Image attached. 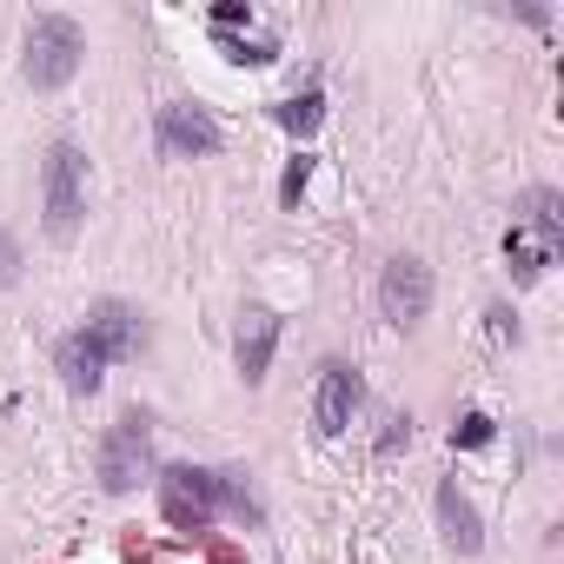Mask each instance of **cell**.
<instances>
[{"label": "cell", "mask_w": 564, "mask_h": 564, "mask_svg": "<svg viewBox=\"0 0 564 564\" xmlns=\"http://www.w3.org/2000/svg\"><path fill=\"white\" fill-rule=\"evenodd\" d=\"M438 524H445V538H452V544H458L465 557H471V551L485 544V531H478V511H471V498H465V491H458L452 478L438 485Z\"/></svg>", "instance_id": "cell-11"}, {"label": "cell", "mask_w": 564, "mask_h": 564, "mask_svg": "<svg viewBox=\"0 0 564 564\" xmlns=\"http://www.w3.org/2000/svg\"><path fill=\"white\" fill-rule=\"evenodd\" d=\"M87 219V153L74 140H61L47 153V232L54 239H74Z\"/></svg>", "instance_id": "cell-4"}, {"label": "cell", "mask_w": 564, "mask_h": 564, "mask_svg": "<svg viewBox=\"0 0 564 564\" xmlns=\"http://www.w3.org/2000/svg\"><path fill=\"white\" fill-rule=\"evenodd\" d=\"M54 366H61L67 392H100V379H107V359H100V346L87 333H67L61 352H54Z\"/></svg>", "instance_id": "cell-10"}, {"label": "cell", "mask_w": 564, "mask_h": 564, "mask_svg": "<svg viewBox=\"0 0 564 564\" xmlns=\"http://www.w3.org/2000/svg\"><path fill=\"white\" fill-rule=\"evenodd\" d=\"M160 147L166 153H219V120L193 100H173V107H160Z\"/></svg>", "instance_id": "cell-6"}, {"label": "cell", "mask_w": 564, "mask_h": 564, "mask_svg": "<svg viewBox=\"0 0 564 564\" xmlns=\"http://www.w3.org/2000/svg\"><path fill=\"white\" fill-rule=\"evenodd\" d=\"M319 120H326V100H319V94H300V100L279 107V127H286V133H313Z\"/></svg>", "instance_id": "cell-13"}, {"label": "cell", "mask_w": 564, "mask_h": 564, "mask_svg": "<svg viewBox=\"0 0 564 564\" xmlns=\"http://www.w3.org/2000/svg\"><path fill=\"white\" fill-rule=\"evenodd\" d=\"M80 333L100 346V359H107V366L140 352V313H133L127 300H100V306L87 313V326H80Z\"/></svg>", "instance_id": "cell-7"}, {"label": "cell", "mask_w": 564, "mask_h": 564, "mask_svg": "<svg viewBox=\"0 0 564 564\" xmlns=\"http://www.w3.org/2000/svg\"><path fill=\"white\" fill-rule=\"evenodd\" d=\"M452 445H491V419H485V412H471V419L452 432Z\"/></svg>", "instance_id": "cell-16"}, {"label": "cell", "mask_w": 564, "mask_h": 564, "mask_svg": "<svg viewBox=\"0 0 564 564\" xmlns=\"http://www.w3.org/2000/svg\"><path fill=\"white\" fill-rule=\"evenodd\" d=\"M14 265H21V252H14V239H8V232H0V286L14 279Z\"/></svg>", "instance_id": "cell-17"}, {"label": "cell", "mask_w": 564, "mask_h": 564, "mask_svg": "<svg viewBox=\"0 0 564 564\" xmlns=\"http://www.w3.org/2000/svg\"><path fill=\"white\" fill-rule=\"evenodd\" d=\"M213 21H219V28H239V21H252V8H239V0H226V8H213Z\"/></svg>", "instance_id": "cell-18"}, {"label": "cell", "mask_w": 564, "mask_h": 564, "mask_svg": "<svg viewBox=\"0 0 564 564\" xmlns=\"http://www.w3.org/2000/svg\"><path fill=\"white\" fill-rule=\"evenodd\" d=\"M219 47H226V61H246V67H265L279 54L272 41H219Z\"/></svg>", "instance_id": "cell-15"}, {"label": "cell", "mask_w": 564, "mask_h": 564, "mask_svg": "<svg viewBox=\"0 0 564 564\" xmlns=\"http://www.w3.org/2000/svg\"><path fill=\"white\" fill-rule=\"evenodd\" d=\"M160 505H166V518H173L180 531H199V524H213L219 511H246V518H252V498H246L226 471H199V465H166V471H160Z\"/></svg>", "instance_id": "cell-1"}, {"label": "cell", "mask_w": 564, "mask_h": 564, "mask_svg": "<svg viewBox=\"0 0 564 564\" xmlns=\"http://www.w3.org/2000/svg\"><path fill=\"white\" fill-rule=\"evenodd\" d=\"M505 259H511V272L531 286V279L557 259V246H551V239H538V232H524V226H511V232H505Z\"/></svg>", "instance_id": "cell-12"}, {"label": "cell", "mask_w": 564, "mask_h": 564, "mask_svg": "<svg viewBox=\"0 0 564 564\" xmlns=\"http://www.w3.org/2000/svg\"><path fill=\"white\" fill-rule=\"evenodd\" d=\"M80 61H87V34H80L67 14H41V21L28 28V87H34V94L67 87V80L80 74Z\"/></svg>", "instance_id": "cell-2"}, {"label": "cell", "mask_w": 564, "mask_h": 564, "mask_svg": "<svg viewBox=\"0 0 564 564\" xmlns=\"http://www.w3.org/2000/svg\"><path fill=\"white\" fill-rule=\"evenodd\" d=\"M272 346H279V313L252 306V313H246V326H239V372H246V386H259V379H265Z\"/></svg>", "instance_id": "cell-9"}, {"label": "cell", "mask_w": 564, "mask_h": 564, "mask_svg": "<svg viewBox=\"0 0 564 564\" xmlns=\"http://www.w3.org/2000/svg\"><path fill=\"white\" fill-rule=\"evenodd\" d=\"M352 412H359V372H352V366H326V372H319V392H313V425H319V438H339V432L352 425Z\"/></svg>", "instance_id": "cell-8"}, {"label": "cell", "mask_w": 564, "mask_h": 564, "mask_svg": "<svg viewBox=\"0 0 564 564\" xmlns=\"http://www.w3.org/2000/svg\"><path fill=\"white\" fill-rule=\"evenodd\" d=\"M379 306L392 326H419L432 313V265L425 259H392L379 279Z\"/></svg>", "instance_id": "cell-5"}, {"label": "cell", "mask_w": 564, "mask_h": 564, "mask_svg": "<svg viewBox=\"0 0 564 564\" xmlns=\"http://www.w3.org/2000/svg\"><path fill=\"white\" fill-rule=\"evenodd\" d=\"M306 180H313V153H300V160L286 166V180H279V199H286V206H300V193H306Z\"/></svg>", "instance_id": "cell-14"}, {"label": "cell", "mask_w": 564, "mask_h": 564, "mask_svg": "<svg viewBox=\"0 0 564 564\" xmlns=\"http://www.w3.org/2000/svg\"><path fill=\"white\" fill-rule=\"evenodd\" d=\"M147 471H153V419L147 412H127V419H113V432L100 445V485L113 498H127Z\"/></svg>", "instance_id": "cell-3"}]
</instances>
